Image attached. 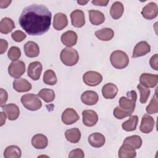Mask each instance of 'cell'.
Returning a JSON list of instances; mask_svg holds the SVG:
<instances>
[{
    "mask_svg": "<svg viewBox=\"0 0 158 158\" xmlns=\"http://www.w3.org/2000/svg\"><path fill=\"white\" fill-rule=\"evenodd\" d=\"M51 18L52 14L46 6L33 4L23 9L19 23L27 34L41 35L49 29Z\"/></svg>",
    "mask_w": 158,
    "mask_h": 158,
    "instance_id": "1",
    "label": "cell"
},
{
    "mask_svg": "<svg viewBox=\"0 0 158 158\" xmlns=\"http://www.w3.org/2000/svg\"><path fill=\"white\" fill-rule=\"evenodd\" d=\"M110 61L114 68L122 69L128 66L129 58L125 52L121 50H116L111 53Z\"/></svg>",
    "mask_w": 158,
    "mask_h": 158,
    "instance_id": "2",
    "label": "cell"
},
{
    "mask_svg": "<svg viewBox=\"0 0 158 158\" xmlns=\"http://www.w3.org/2000/svg\"><path fill=\"white\" fill-rule=\"evenodd\" d=\"M60 59L64 65L67 66H73L78 62L79 55L76 49L67 47L61 51Z\"/></svg>",
    "mask_w": 158,
    "mask_h": 158,
    "instance_id": "3",
    "label": "cell"
},
{
    "mask_svg": "<svg viewBox=\"0 0 158 158\" xmlns=\"http://www.w3.org/2000/svg\"><path fill=\"white\" fill-rule=\"evenodd\" d=\"M127 97L122 96L119 99V107L127 112L133 113L137 99V94L135 91L131 90L127 93Z\"/></svg>",
    "mask_w": 158,
    "mask_h": 158,
    "instance_id": "4",
    "label": "cell"
},
{
    "mask_svg": "<svg viewBox=\"0 0 158 158\" xmlns=\"http://www.w3.org/2000/svg\"><path fill=\"white\" fill-rule=\"evenodd\" d=\"M21 103L25 108L29 110L35 111L42 107V102L38 96L33 93L26 94L22 96Z\"/></svg>",
    "mask_w": 158,
    "mask_h": 158,
    "instance_id": "5",
    "label": "cell"
},
{
    "mask_svg": "<svg viewBox=\"0 0 158 158\" xmlns=\"http://www.w3.org/2000/svg\"><path fill=\"white\" fill-rule=\"evenodd\" d=\"M25 72V63L19 60L12 61L8 67V73L14 78H20Z\"/></svg>",
    "mask_w": 158,
    "mask_h": 158,
    "instance_id": "6",
    "label": "cell"
},
{
    "mask_svg": "<svg viewBox=\"0 0 158 158\" xmlns=\"http://www.w3.org/2000/svg\"><path fill=\"white\" fill-rule=\"evenodd\" d=\"M83 82L88 86H95L102 81V76L96 71H88L83 75Z\"/></svg>",
    "mask_w": 158,
    "mask_h": 158,
    "instance_id": "7",
    "label": "cell"
},
{
    "mask_svg": "<svg viewBox=\"0 0 158 158\" xmlns=\"http://www.w3.org/2000/svg\"><path fill=\"white\" fill-rule=\"evenodd\" d=\"M43 70V66L40 62L35 61L31 62L28 67V76L33 80H38L40 78Z\"/></svg>",
    "mask_w": 158,
    "mask_h": 158,
    "instance_id": "8",
    "label": "cell"
},
{
    "mask_svg": "<svg viewBox=\"0 0 158 158\" xmlns=\"http://www.w3.org/2000/svg\"><path fill=\"white\" fill-rule=\"evenodd\" d=\"M61 118L64 124L69 125L77 122L80 117L75 110L72 108H67L63 111Z\"/></svg>",
    "mask_w": 158,
    "mask_h": 158,
    "instance_id": "9",
    "label": "cell"
},
{
    "mask_svg": "<svg viewBox=\"0 0 158 158\" xmlns=\"http://www.w3.org/2000/svg\"><path fill=\"white\" fill-rule=\"evenodd\" d=\"M141 13L144 19L152 20L156 18L158 14L157 5L154 2H151L143 8Z\"/></svg>",
    "mask_w": 158,
    "mask_h": 158,
    "instance_id": "10",
    "label": "cell"
},
{
    "mask_svg": "<svg viewBox=\"0 0 158 158\" xmlns=\"http://www.w3.org/2000/svg\"><path fill=\"white\" fill-rule=\"evenodd\" d=\"M82 121L86 127H93L98 120V115L93 110H85L82 112Z\"/></svg>",
    "mask_w": 158,
    "mask_h": 158,
    "instance_id": "11",
    "label": "cell"
},
{
    "mask_svg": "<svg viewBox=\"0 0 158 158\" xmlns=\"http://www.w3.org/2000/svg\"><path fill=\"white\" fill-rule=\"evenodd\" d=\"M72 25L76 28H81L85 24L84 12L80 9H76L70 14Z\"/></svg>",
    "mask_w": 158,
    "mask_h": 158,
    "instance_id": "12",
    "label": "cell"
},
{
    "mask_svg": "<svg viewBox=\"0 0 158 158\" xmlns=\"http://www.w3.org/2000/svg\"><path fill=\"white\" fill-rule=\"evenodd\" d=\"M158 82V75L143 73L139 77V83L147 88L155 87Z\"/></svg>",
    "mask_w": 158,
    "mask_h": 158,
    "instance_id": "13",
    "label": "cell"
},
{
    "mask_svg": "<svg viewBox=\"0 0 158 158\" xmlns=\"http://www.w3.org/2000/svg\"><path fill=\"white\" fill-rule=\"evenodd\" d=\"M2 111L6 114L9 120H16L20 115V110L19 107L14 104L9 103L1 107Z\"/></svg>",
    "mask_w": 158,
    "mask_h": 158,
    "instance_id": "14",
    "label": "cell"
},
{
    "mask_svg": "<svg viewBox=\"0 0 158 158\" xmlns=\"http://www.w3.org/2000/svg\"><path fill=\"white\" fill-rule=\"evenodd\" d=\"M151 51V46L146 41H141L138 43L133 51L132 57H138L145 56Z\"/></svg>",
    "mask_w": 158,
    "mask_h": 158,
    "instance_id": "15",
    "label": "cell"
},
{
    "mask_svg": "<svg viewBox=\"0 0 158 158\" xmlns=\"http://www.w3.org/2000/svg\"><path fill=\"white\" fill-rule=\"evenodd\" d=\"M154 127V120L152 117L148 114H144L141 119L139 126L140 131L143 133H151Z\"/></svg>",
    "mask_w": 158,
    "mask_h": 158,
    "instance_id": "16",
    "label": "cell"
},
{
    "mask_svg": "<svg viewBox=\"0 0 158 158\" xmlns=\"http://www.w3.org/2000/svg\"><path fill=\"white\" fill-rule=\"evenodd\" d=\"M81 100L82 102L86 105L93 106L98 102L99 96L96 91L88 90L81 94Z\"/></svg>",
    "mask_w": 158,
    "mask_h": 158,
    "instance_id": "17",
    "label": "cell"
},
{
    "mask_svg": "<svg viewBox=\"0 0 158 158\" xmlns=\"http://www.w3.org/2000/svg\"><path fill=\"white\" fill-rule=\"evenodd\" d=\"M77 38L78 36L76 32L72 30H69L62 33L60 40L64 45L70 48L77 44Z\"/></svg>",
    "mask_w": 158,
    "mask_h": 158,
    "instance_id": "18",
    "label": "cell"
},
{
    "mask_svg": "<svg viewBox=\"0 0 158 158\" xmlns=\"http://www.w3.org/2000/svg\"><path fill=\"white\" fill-rule=\"evenodd\" d=\"M25 54L28 57H36L40 54V48L36 43L33 41H27L23 45Z\"/></svg>",
    "mask_w": 158,
    "mask_h": 158,
    "instance_id": "19",
    "label": "cell"
},
{
    "mask_svg": "<svg viewBox=\"0 0 158 158\" xmlns=\"http://www.w3.org/2000/svg\"><path fill=\"white\" fill-rule=\"evenodd\" d=\"M13 88L17 92H27L31 89V83L25 78H16L13 81Z\"/></svg>",
    "mask_w": 158,
    "mask_h": 158,
    "instance_id": "20",
    "label": "cell"
},
{
    "mask_svg": "<svg viewBox=\"0 0 158 158\" xmlns=\"http://www.w3.org/2000/svg\"><path fill=\"white\" fill-rule=\"evenodd\" d=\"M68 20L67 15L62 12H58L54 15L53 19V27L56 30H62L67 27Z\"/></svg>",
    "mask_w": 158,
    "mask_h": 158,
    "instance_id": "21",
    "label": "cell"
},
{
    "mask_svg": "<svg viewBox=\"0 0 158 158\" xmlns=\"http://www.w3.org/2000/svg\"><path fill=\"white\" fill-rule=\"evenodd\" d=\"M117 93L118 88L112 83H106L102 88V94L104 98L107 99H114L117 94Z\"/></svg>",
    "mask_w": 158,
    "mask_h": 158,
    "instance_id": "22",
    "label": "cell"
},
{
    "mask_svg": "<svg viewBox=\"0 0 158 158\" xmlns=\"http://www.w3.org/2000/svg\"><path fill=\"white\" fill-rule=\"evenodd\" d=\"M32 146L38 149H43L46 148L48 144V138L43 134H36L34 135L31 138Z\"/></svg>",
    "mask_w": 158,
    "mask_h": 158,
    "instance_id": "23",
    "label": "cell"
},
{
    "mask_svg": "<svg viewBox=\"0 0 158 158\" xmlns=\"http://www.w3.org/2000/svg\"><path fill=\"white\" fill-rule=\"evenodd\" d=\"M88 142L89 144L94 148H101L105 144V136L100 133H91L88 137Z\"/></svg>",
    "mask_w": 158,
    "mask_h": 158,
    "instance_id": "24",
    "label": "cell"
},
{
    "mask_svg": "<svg viewBox=\"0 0 158 158\" xmlns=\"http://www.w3.org/2000/svg\"><path fill=\"white\" fill-rule=\"evenodd\" d=\"M136 156L135 149L127 144L123 143L118 150V157L120 158H133Z\"/></svg>",
    "mask_w": 158,
    "mask_h": 158,
    "instance_id": "25",
    "label": "cell"
},
{
    "mask_svg": "<svg viewBox=\"0 0 158 158\" xmlns=\"http://www.w3.org/2000/svg\"><path fill=\"white\" fill-rule=\"evenodd\" d=\"M88 13L89 21L94 25H99L105 20L104 14L99 10L91 9L88 11Z\"/></svg>",
    "mask_w": 158,
    "mask_h": 158,
    "instance_id": "26",
    "label": "cell"
},
{
    "mask_svg": "<svg viewBox=\"0 0 158 158\" xmlns=\"http://www.w3.org/2000/svg\"><path fill=\"white\" fill-rule=\"evenodd\" d=\"M95 36L101 41H110L114 36V30L110 28H104L98 30L94 33Z\"/></svg>",
    "mask_w": 158,
    "mask_h": 158,
    "instance_id": "27",
    "label": "cell"
},
{
    "mask_svg": "<svg viewBox=\"0 0 158 158\" xmlns=\"http://www.w3.org/2000/svg\"><path fill=\"white\" fill-rule=\"evenodd\" d=\"M124 12V7L123 4L120 1L114 2L110 9V14L114 19H120Z\"/></svg>",
    "mask_w": 158,
    "mask_h": 158,
    "instance_id": "28",
    "label": "cell"
},
{
    "mask_svg": "<svg viewBox=\"0 0 158 158\" xmlns=\"http://www.w3.org/2000/svg\"><path fill=\"white\" fill-rule=\"evenodd\" d=\"M66 139L72 143H77L81 138V132L77 128L68 129L65 132Z\"/></svg>",
    "mask_w": 158,
    "mask_h": 158,
    "instance_id": "29",
    "label": "cell"
},
{
    "mask_svg": "<svg viewBox=\"0 0 158 158\" xmlns=\"http://www.w3.org/2000/svg\"><path fill=\"white\" fill-rule=\"evenodd\" d=\"M15 27L14 21L9 17H4L0 22V32L7 34L12 31Z\"/></svg>",
    "mask_w": 158,
    "mask_h": 158,
    "instance_id": "30",
    "label": "cell"
},
{
    "mask_svg": "<svg viewBox=\"0 0 158 158\" xmlns=\"http://www.w3.org/2000/svg\"><path fill=\"white\" fill-rule=\"evenodd\" d=\"M21 155V149L15 145L7 146L4 151V157L5 158H20Z\"/></svg>",
    "mask_w": 158,
    "mask_h": 158,
    "instance_id": "31",
    "label": "cell"
},
{
    "mask_svg": "<svg viewBox=\"0 0 158 158\" xmlns=\"http://www.w3.org/2000/svg\"><path fill=\"white\" fill-rule=\"evenodd\" d=\"M138 123V117L137 115H132L129 119L124 122L122 125V128L126 131H132L136 130Z\"/></svg>",
    "mask_w": 158,
    "mask_h": 158,
    "instance_id": "32",
    "label": "cell"
},
{
    "mask_svg": "<svg viewBox=\"0 0 158 158\" xmlns=\"http://www.w3.org/2000/svg\"><path fill=\"white\" fill-rule=\"evenodd\" d=\"M38 96L47 103L52 102L54 100L56 96L54 91L52 89L49 88H43L41 89L38 92Z\"/></svg>",
    "mask_w": 158,
    "mask_h": 158,
    "instance_id": "33",
    "label": "cell"
},
{
    "mask_svg": "<svg viewBox=\"0 0 158 158\" xmlns=\"http://www.w3.org/2000/svg\"><path fill=\"white\" fill-rule=\"evenodd\" d=\"M124 144H127L132 146L134 149H139L142 145V139L138 135H132L130 136L127 137L124 141Z\"/></svg>",
    "mask_w": 158,
    "mask_h": 158,
    "instance_id": "34",
    "label": "cell"
},
{
    "mask_svg": "<svg viewBox=\"0 0 158 158\" xmlns=\"http://www.w3.org/2000/svg\"><path fill=\"white\" fill-rule=\"evenodd\" d=\"M43 82L48 85H54L57 83V77L56 73L52 70L49 69L44 72L43 75Z\"/></svg>",
    "mask_w": 158,
    "mask_h": 158,
    "instance_id": "35",
    "label": "cell"
},
{
    "mask_svg": "<svg viewBox=\"0 0 158 158\" xmlns=\"http://www.w3.org/2000/svg\"><path fill=\"white\" fill-rule=\"evenodd\" d=\"M146 111L148 114H154L158 112V102L156 93L154 94L149 104L146 106Z\"/></svg>",
    "mask_w": 158,
    "mask_h": 158,
    "instance_id": "36",
    "label": "cell"
},
{
    "mask_svg": "<svg viewBox=\"0 0 158 158\" xmlns=\"http://www.w3.org/2000/svg\"><path fill=\"white\" fill-rule=\"evenodd\" d=\"M137 88L139 89L140 93V99H139L140 102L143 104L146 103L150 95V93H151L150 89H149V88H147L143 86L141 83L137 85Z\"/></svg>",
    "mask_w": 158,
    "mask_h": 158,
    "instance_id": "37",
    "label": "cell"
},
{
    "mask_svg": "<svg viewBox=\"0 0 158 158\" xmlns=\"http://www.w3.org/2000/svg\"><path fill=\"white\" fill-rule=\"evenodd\" d=\"M7 56L11 60H17L21 56V51L17 46H12L8 51Z\"/></svg>",
    "mask_w": 158,
    "mask_h": 158,
    "instance_id": "38",
    "label": "cell"
},
{
    "mask_svg": "<svg viewBox=\"0 0 158 158\" xmlns=\"http://www.w3.org/2000/svg\"><path fill=\"white\" fill-rule=\"evenodd\" d=\"M113 114L114 117L117 119H122L128 116H130L132 113L130 112L125 111L123 109H122L119 106H117L113 111Z\"/></svg>",
    "mask_w": 158,
    "mask_h": 158,
    "instance_id": "39",
    "label": "cell"
},
{
    "mask_svg": "<svg viewBox=\"0 0 158 158\" xmlns=\"http://www.w3.org/2000/svg\"><path fill=\"white\" fill-rule=\"evenodd\" d=\"M11 37L14 41L19 43L23 41L27 37V35L21 30H16L12 33Z\"/></svg>",
    "mask_w": 158,
    "mask_h": 158,
    "instance_id": "40",
    "label": "cell"
},
{
    "mask_svg": "<svg viewBox=\"0 0 158 158\" xmlns=\"http://www.w3.org/2000/svg\"><path fill=\"white\" fill-rule=\"evenodd\" d=\"M84 157L85 154L83 151L79 148L73 149L70 152V154L69 155V157L70 158H83Z\"/></svg>",
    "mask_w": 158,
    "mask_h": 158,
    "instance_id": "41",
    "label": "cell"
},
{
    "mask_svg": "<svg viewBox=\"0 0 158 158\" xmlns=\"http://www.w3.org/2000/svg\"><path fill=\"white\" fill-rule=\"evenodd\" d=\"M149 64L152 69L158 70V55L155 54L149 59Z\"/></svg>",
    "mask_w": 158,
    "mask_h": 158,
    "instance_id": "42",
    "label": "cell"
},
{
    "mask_svg": "<svg viewBox=\"0 0 158 158\" xmlns=\"http://www.w3.org/2000/svg\"><path fill=\"white\" fill-rule=\"evenodd\" d=\"M0 99H1V102L0 106L1 107L3 106L4 104L7 102L8 99V94L7 92L4 90L3 88H0Z\"/></svg>",
    "mask_w": 158,
    "mask_h": 158,
    "instance_id": "43",
    "label": "cell"
},
{
    "mask_svg": "<svg viewBox=\"0 0 158 158\" xmlns=\"http://www.w3.org/2000/svg\"><path fill=\"white\" fill-rule=\"evenodd\" d=\"M8 48V43L6 40H0V54H2L4 53Z\"/></svg>",
    "mask_w": 158,
    "mask_h": 158,
    "instance_id": "44",
    "label": "cell"
},
{
    "mask_svg": "<svg viewBox=\"0 0 158 158\" xmlns=\"http://www.w3.org/2000/svg\"><path fill=\"white\" fill-rule=\"evenodd\" d=\"M109 1H103V0H93L91 1L92 4L95 6H106L109 3Z\"/></svg>",
    "mask_w": 158,
    "mask_h": 158,
    "instance_id": "45",
    "label": "cell"
},
{
    "mask_svg": "<svg viewBox=\"0 0 158 158\" xmlns=\"http://www.w3.org/2000/svg\"><path fill=\"white\" fill-rule=\"evenodd\" d=\"M12 1L11 0H7V1H4V0H1L0 1V7L1 8H6L11 3Z\"/></svg>",
    "mask_w": 158,
    "mask_h": 158,
    "instance_id": "46",
    "label": "cell"
},
{
    "mask_svg": "<svg viewBox=\"0 0 158 158\" xmlns=\"http://www.w3.org/2000/svg\"><path fill=\"white\" fill-rule=\"evenodd\" d=\"M0 115H1V126H2L6 120V114L4 112H0Z\"/></svg>",
    "mask_w": 158,
    "mask_h": 158,
    "instance_id": "47",
    "label": "cell"
},
{
    "mask_svg": "<svg viewBox=\"0 0 158 158\" xmlns=\"http://www.w3.org/2000/svg\"><path fill=\"white\" fill-rule=\"evenodd\" d=\"M88 1H78L77 3L80 4V5H85L86 4L88 3Z\"/></svg>",
    "mask_w": 158,
    "mask_h": 158,
    "instance_id": "48",
    "label": "cell"
}]
</instances>
